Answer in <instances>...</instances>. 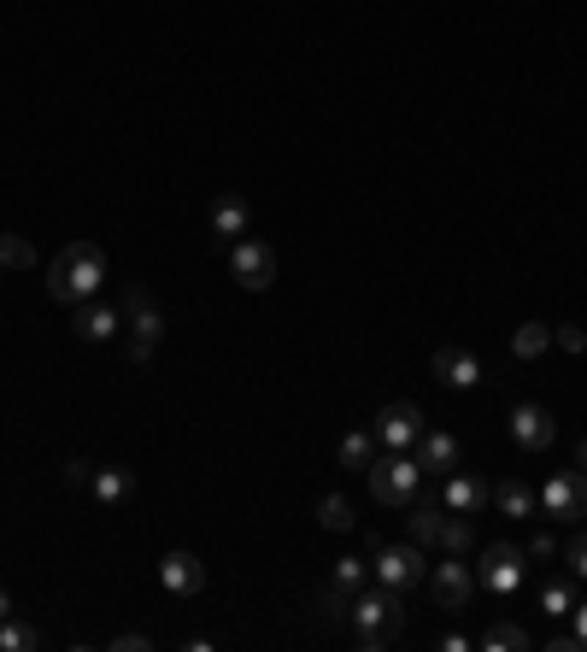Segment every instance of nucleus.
I'll list each match as a JSON object with an SVG mask.
<instances>
[{
	"mask_svg": "<svg viewBox=\"0 0 587 652\" xmlns=\"http://www.w3.org/2000/svg\"><path fill=\"white\" fill-rule=\"evenodd\" d=\"M0 647H7V652H36L42 634L30 623H19V617H7V623H0Z\"/></svg>",
	"mask_w": 587,
	"mask_h": 652,
	"instance_id": "27",
	"label": "nucleus"
},
{
	"mask_svg": "<svg viewBox=\"0 0 587 652\" xmlns=\"http://www.w3.org/2000/svg\"><path fill=\"white\" fill-rule=\"evenodd\" d=\"M523 564H529V553H523V546H511V541L481 546L476 588H488V594H517V588H523Z\"/></svg>",
	"mask_w": 587,
	"mask_h": 652,
	"instance_id": "6",
	"label": "nucleus"
},
{
	"mask_svg": "<svg viewBox=\"0 0 587 652\" xmlns=\"http://www.w3.org/2000/svg\"><path fill=\"white\" fill-rule=\"evenodd\" d=\"M481 500H488V483H481V476H470V471L446 476V488H441L446 511H464V518H470V511H481Z\"/></svg>",
	"mask_w": 587,
	"mask_h": 652,
	"instance_id": "16",
	"label": "nucleus"
},
{
	"mask_svg": "<svg viewBox=\"0 0 587 652\" xmlns=\"http://www.w3.org/2000/svg\"><path fill=\"white\" fill-rule=\"evenodd\" d=\"M100 288H107V253H100L95 242L59 247V259L47 265V295H54L59 306H82V300H95Z\"/></svg>",
	"mask_w": 587,
	"mask_h": 652,
	"instance_id": "1",
	"label": "nucleus"
},
{
	"mask_svg": "<svg viewBox=\"0 0 587 652\" xmlns=\"http://www.w3.org/2000/svg\"><path fill=\"white\" fill-rule=\"evenodd\" d=\"M347 599H353V594H347V588H335V582H330V588L318 594V611H323V617H347V611H353Z\"/></svg>",
	"mask_w": 587,
	"mask_h": 652,
	"instance_id": "30",
	"label": "nucleus"
},
{
	"mask_svg": "<svg viewBox=\"0 0 587 652\" xmlns=\"http://www.w3.org/2000/svg\"><path fill=\"white\" fill-rule=\"evenodd\" d=\"M153 647V634H118L112 641V652H147Z\"/></svg>",
	"mask_w": 587,
	"mask_h": 652,
	"instance_id": "33",
	"label": "nucleus"
},
{
	"mask_svg": "<svg viewBox=\"0 0 587 652\" xmlns=\"http://www.w3.org/2000/svg\"><path fill=\"white\" fill-rule=\"evenodd\" d=\"M429 371H435V383H446V388H476L481 383V358L464 353V347H435Z\"/></svg>",
	"mask_w": 587,
	"mask_h": 652,
	"instance_id": "13",
	"label": "nucleus"
},
{
	"mask_svg": "<svg viewBox=\"0 0 587 652\" xmlns=\"http://www.w3.org/2000/svg\"><path fill=\"white\" fill-rule=\"evenodd\" d=\"M159 582L170 594H200L206 588V564L200 553H188V546H170V553L159 559Z\"/></svg>",
	"mask_w": 587,
	"mask_h": 652,
	"instance_id": "12",
	"label": "nucleus"
},
{
	"mask_svg": "<svg viewBox=\"0 0 587 652\" xmlns=\"http://www.w3.org/2000/svg\"><path fill=\"white\" fill-rule=\"evenodd\" d=\"M564 559H569V571H576V576L587 582V535H569V546H564Z\"/></svg>",
	"mask_w": 587,
	"mask_h": 652,
	"instance_id": "32",
	"label": "nucleus"
},
{
	"mask_svg": "<svg viewBox=\"0 0 587 652\" xmlns=\"http://www.w3.org/2000/svg\"><path fill=\"white\" fill-rule=\"evenodd\" d=\"M365 483H370V494H376V506H394V511H406L411 500H418L423 465H418V458H406V453H394V447H388V458H370Z\"/></svg>",
	"mask_w": 587,
	"mask_h": 652,
	"instance_id": "3",
	"label": "nucleus"
},
{
	"mask_svg": "<svg viewBox=\"0 0 587 652\" xmlns=\"http://www.w3.org/2000/svg\"><path fill=\"white\" fill-rule=\"evenodd\" d=\"M89 488H95V500H100V506H124L130 494H135V476H130L124 465H107V471H95V476H89Z\"/></svg>",
	"mask_w": 587,
	"mask_h": 652,
	"instance_id": "19",
	"label": "nucleus"
},
{
	"mask_svg": "<svg viewBox=\"0 0 587 652\" xmlns=\"http://www.w3.org/2000/svg\"><path fill=\"white\" fill-rule=\"evenodd\" d=\"M7 617H12V599H7V594H0V623H7Z\"/></svg>",
	"mask_w": 587,
	"mask_h": 652,
	"instance_id": "38",
	"label": "nucleus"
},
{
	"mask_svg": "<svg viewBox=\"0 0 587 652\" xmlns=\"http://www.w3.org/2000/svg\"><path fill=\"white\" fill-rule=\"evenodd\" d=\"M541 511L552 523H576V518H587V471H552L546 476V488H541Z\"/></svg>",
	"mask_w": 587,
	"mask_h": 652,
	"instance_id": "5",
	"label": "nucleus"
},
{
	"mask_svg": "<svg viewBox=\"0 0 587 652\" xmlns=\"http://www.w3.org/2000/svg\"><path fill=\"white\" fill-rule=\"evenodd\" d=\"M89 476H95V471L82 465V458H71V465H65V483H89Z\"/></svg>",
	"mask_w": 587,
	"mask_h": 652,
	"instance_id": "35",
	"label": "nucleus"
},
{
	"mask_svg": "<svg viewBox=\"0 0 587 652\" xmlns=\"http://www.w3.org/2000/svg\"><path fill=\"white\" fill-rule=\"evenodd\" d=\"M552 341H558L564 353H587V330H582V323H558V330H552Z\"/></svg>",
	"mask_w": 587,
	"mask_h": 652,
	"instance_id": "31",
	"label": "nucleus"
},
{
	"mask_svg": "<svg viewBox=\"0 0 587 652\" xmlns=\"http://www.w3.org/2000/svg\"><path fill=\"white\" fill-rule=\"evenodd\" d=\"M118 312H124V323H130V358H135V365H147L153 347H159V335H165V312H159V300H153L142 283H130V288H124V300H118Z\"/></svg>",
	"mask_w": 587,
	"mask_h": 652,
	"instance_id": "4",
	"label": "nucleus"
},
{
	"mask_svg": "<svg viewBox=\"0 0 587 652\" xmlns=\"http://www.w3.org/2000/svg\"><path fill=\"white\" fill-rule=\"evenodd\" d=\"M423 582H429V594H435V606H446V611H464L476 599V564H464V553L435 564Z\"/></svg>",
	"mask_w": 587,
	"mask_h": 652,
	"instance_id": "9",
	"label": "nucleus"
},
{
	"mask_svg": "<svg viewBox=\"0 0 587 652\" xmlns=\"http://www.w3.org/2000/svg\"><path fill=\"white\" fill-rule=\"evenodd\" d=\"M335 458H341V471H370L376 435H370V429H347V435H341V447H335Z\"/></svg>",
	"mask_w": 587,
	"mask_h": 652,
	"instance_id": "20",
	"label": "nucleus"
},
{
	"mask_svg": "<svg viewBox=\"0 0 587 652\" xmlns=\"http://www.w3.org/2000/svg\"><path fill=\"white\" fill-rule=\"evenodd\" d=\"M546 347H552V323H534V318H529L523 330L511 335V353H517V358H541Z\"/></svg>",
	"mask_w": 587,
	"mask_h": 652,
	"instance_id": "23",
	"label": "nucleus"
},
{
	"mask_svg": "<svg viewBox=\"0 0 587 652\" xmlns=\"http://www.w3.org/2000/svg\"><path fill=\"white\" fill-rule=\"evenodd\" d=\"M0 265H7V270L36 265V247H30V235H0Z\"/></svg>",
	"mask_w": 587,
	"mask_h": 652,
	"instance_id": "28",
	"label": "nucleus"
},
{
	"mask_svg": "<svg viewBox=\"0 0 587 652\" xmlns=\"http://www.w3.org/2000/svg\"><path fill=\"white\" fill-rule=\"evenodd\" d=\"M488 500H494L499 511H506V518L529 523V518H534V506H541V494H534V488L523 483V476H506V483H494V488H488Z\"/></svg>",
	"mask_w": 587,
	"mask_h": 652,
	"instance_id": "15",
	"label": "nucleus"
},
{
	"mask_svg": "<svg viewBox=\"0 0 587 652\" xmlns=\"http://www.w3.org/2000/svg\"><path fill=\"white\" fill-rule=\"evenodd\" d=\"M511 441H517L523 453H546L552 441H558V423H552L546 406H529V400H523V406L511 411Z\"/></svg>",
	"mask_w": 587,
	"mask_h": 652,
	"instance_id": "11",
	"label": "nucleus"
},
{
	"mask_svg": "<svg viewBox=\"0 0 587 652\" xmlns=\"http://www.w3.org/2000/svg\"><path fill=\"white\" fill-rule=\"evenodd\" d=\"M370 571H376V582H383V588H418V582L429 576V564H423V546L418 541H406V546H376V559H370Z\"/></svg>",
	"mask_w": 587,
	"mask_h": 652,
	"instance_id": "7",
	"label": "nucleus"
},
{
	"mask_svg": "<svg viewBox=\"0 0 587 652\" xmlns=\"http://www.w3.org/2000/svg\"><path fill=\"white\" fill-rule=\"evenodd\" d=\"M418 465H423V476L435 471V476H453L458 471V441L446 435V429H423L418 435Z\"/></svg>",
	"mask_w": 587,
	"mask_h": 652,
	"instance_id": "14",
	"label": "nucleus"
},
{
	"mask_svg": "<svg viewBox=\"0 0 587 652\" xmlns=\"http://www.w3.org/2000/svg\"><path fill=\"white\" fill-rule=\"evenodd\" d=\"M212 235H218V242H241V235H247V200H241V195H218L212 200Z\"/></svg>",
	"mask_w": 587,
	"mask_h": 652,
	"instance_id": "18",
	"label": "nucleus"
},
{
	"mask_svg": "<svg viewBox=\"0 0 587 652\" xmlns=\"http://www.w3.org/2000/svg\"><path fill=\"white\" fill-rule=\"evenodd\" d=\"M118 323H124V312L100 306V295L77 306V335H82V341H112V335H118Z\"/></svg>",
	"mask_w": 587,
	"mask_h": 652,
	"instance_id": "17",
	"label": "nucleus"
},
{
	"mask_svg": "<svg viewBox=\"0 0 587 652\" xmlns=\"http://www.w3.org/2000/svg\"><path fill=\"white\" fill-rule=\"evenodd\" d=\"M376 441H383V447H418V435H423V411L411 406V400H394V406H383L376 411V429H370Z\"/></svg>",
	"mask_w": 587,
	"mask_h": 652,
	"instance_id": "10",
	"label": "nucleus"
},
{
	"mask_svg": "<svg viewBox=\"0 0 587 652\" xmlns=\"http://www.w3.org/2000/svg\"><path fill=\"white\" fill-rule=\"evenodd\" d=\"M481 652H529V629H517V623H494L488 634H481Z\"/></svg>",
	"mask_w": 587,
	"mask_h": 652,
	"instance_id": "25",
	"label": "nucleus"
},
{
	"mask_svg": "<svg viewBox=\"0 0 587 652\" xmlns=\"http://www.w3.org/2000/svg\"><path fill=\"white\" fill-rule=\"evenodd\" d=\"M470 541H476V529L464 511H446V523H441V546L446 553H470Z\"/></svg>",
	"mask_w": 587,
	"mask_h": 652,
	"instance_id": "26",
	"label": "nucleus"
},
{
	"mask_svg": "<svg viewBox=\"0 0 587 652\" xmlns=\"http://www.w3.org/2000/svg\"><path fill=\"white\" fill-rule=\"evenodd\" d=\"M347 623H353V641L365 647V652H376V647H388L394 634L406 629V606H400V588H365L353 599V611H347Z\"/></svg>",
	"mask_w": 587,
	"mask_h": 652,
	"instance_id": "2",
	"label": "nucleus"
},
{
	"mask_svg": "<svg viewBox=\"0 0 587 652\" xmlns=\"http://www.w3.org/2000/svg\"><path fill=\"white\" fill-rule=\"evenodd\" d=\"M569 634H576V647L587 652V606H576V629H569Z\"/></svg>",
	"mask_w": 587,
	"mask_h": 652,
	"instance_id": "36",
	"label": "nucleus"
},
{
	"mask_svg": "<svg viewBox=\"0 0 587 652\" xmlns=\"http://www.w3.org/2000/svg\"><path fill=\"white\" fill-rule=\"evenodd\" d=\"M318 523H323V529H335V535H347V529L358 523V518H353V506H347V494H323V500H318Z\"/></svg>",
	"mask_w": 587,
	"mask_h": 652,
	"instance_id": "24",
	"label": "nucleus"
},
{
	"mask_svg": "<svg viewBox=\"0 0 587 652\" xmlns=\"http://www.w3.org/2000/svg\"><path fill=\"white\" fill-rule=\"evenodd\" d=\"M576 471H587V435H582V447H576Z\"/></svg>",
	"mask_w": 587,
	"mask_h": 652,
	"instance_id": "37",
	"label": "nucleus"
},
{
	"mask_svg": "<svg viewBox=\"0 0 587 652\" xmlns=\"http://www.w3.org/2000/svg\"><path fill=\"white\" fill-rule=\"evenodd\" d=\"M230 270H235V283L247 288V295H265V288L276 283V253L258 242V235H241V242H230Z\"/></svg>",
	"mask_w": 587,
	"mask_h": 652,
	"instance_id": "8",
	"label": "nucleus"
},
{
	"mask_svg": "<svg viewBox=\"0 0 587 652\" xmlns=\"http://www.w3.org/2000/svg\"><path fill=\"white\" fill-rule=\"evenodd\" d=\"M552 553H558V541H552V535H529V559H552Z\"/></svg>",
	"mask_w": 587,
	"mask_h": 652,
	"instance_id": "34",
	"label": "nucleus"
},
{
	"mask_svg": "<svg viewBox=\"0 0 587 652\" xmlns=\"http://www.w3.org/2000/svg\"><path fill=\"white\" fill-rule=\"evenodd\" d=\"M406 511H411V518H406L411 541H418V546H441V523H446V511H441V506H418V500H411Z\"/></svg>",
	"mask_w": 587,
	"mask_h": 652,
	"instance_id": "21",
	"label": "nucleus"
},
{
	"mask_svg": "<svg viewBox=\"0 0 587 652\" xmlns=\"http://www.w3.org/2000/svg\"><path fill=\"white\" fill-rule=\"evenodd\" d=\"M541 611H546V617H569V611H576V582H569V576H552L546 588H541Z\"/></svg>",
	"mask_w": 587,
	"mask_h": 652,
	"instance_id": "22",
	"label": "nucleus"
},
{
	"mask_svg": "<svg viewBox=\"0 0 587 652\" xmlns=\"http://www.w3.org/2000/svg\"><path fill=\"white\" fill-rule=\"evenodd\" d=\"M330 582H335V588H347V594H358V588H365V559H341Z\"/></svg>",
	"mask_w": 587,
	"mask_h": 652,
	"instance_id": "29",
	"label": "nucleus"
}]
</instances>
